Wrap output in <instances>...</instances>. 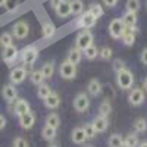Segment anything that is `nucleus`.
Here are the masks:
<instances>
[{"instance_id":"nucleus-24","label":"nucleus","mask_w":147,"mask_h":147,"mask_svg":"<svg viewBox=\"0 0 147 147\" xmlns=\"http://www.w3.org/2000/svg\"><path fill=\"white\" fill-rule=\"evenodd\" d=\"M122 22L125 27H136L137 24V15L134 12H125V15L122 16Z\"/></svg>"},{"instance_id":"nucleus-7","label":"nucleus","mask_w":147,"mask_h":147,"mask_svg":"<svg viewBox=\"0 0 147 147\" xmlns=\"http://www.w3.org/2000/svg\"><path fill=\"white\" fill-rule=\"evenodd\" d=\"M124 31H125V25H124V22H122V19L115 18V19L110 21V24H109V34H110L112 38H115V40L121 38L122 34H124Z\"/></svg>"},{"instance_id":"nucleus-29","label":"nucleus","mask_w":147,"mask_h":147,"mask_svg":"<svg viewBox=\"0 0 147 147\" xmlns=\"http://www.w3.org/2000/svg\"><path fill=\"white\" fill-rule=\"evenodd\" d=\"M40 71L43 72V75H44L46 80L52 78V77H53V74H55V65H53V62H47V63H44L43 68H41Z\"/></svg>"},{"instance_id":"nucleus-43","label":"nucleus","mask_w":147,"mask_h":147,"mask_svg":"<svg viewBox=\"0 0 147 147\" xmlns=\"http://www.w3.org/2000/svg\"><path fill=\"white\" fill-rule=\"evenodd\" d=\"M103 3L107 6V7H115L118 5V0H103Z\"/></svg>"},{"instance_id":"nucleus-39","label":"nucleus","mask_w":147,"mask_h":147,"mask_svg":"<svg viewBox=\"0 0 147 147\" xmlns=\"http://www.w3.org/2000/svg\"><path fill=\"white\" fill-rule=\"evenodd\" d=\"M99 55H100V57L103 60H109V59H112L113 52H112V49H110V47H103V49L99 50Z\"/></svg>"},{"instance_id":"nucleus-36","label":"nucleus","mask_w":147,"mask_h":147,"mask_svg":"<svg viewBox=\"0 0 147 147\" xmlns=\"http://www.w3.org/2000/svg\"><path fill=\"white\" fill-rule=\"evenodd\" d=\"M122 137L119 136V134H112V136L109 137V147H119L121 144H122Z\"/></svg>"},{"instance_id":"nucleus-30","label":"nucleus","mask_w":147,"mask_h":147,"mask_svg":"<svg viewBox=\"0 0 147 147\" xmlns=\"http://www.w3.org/2000/svg\"><path fill=\"white\" fill-rule=\"evenodd\" d=\"M134 131L136 132H146L147 131V121L144 118H137L134 121Z\"/></svg>"},{"instance_id":"nucleus-45","label":"nucleus","mask_w":147,"mask_h":147,"mask_svg":"<svg viewBox=\"0 0 147 147\" xmlns=\"http://www.w3.org/2000/svg\"><path fill=\"white\" fill-rule=\"evenodd\" d=\"M143 91H144V93H147V77L143 80Z\"/></svg>"},{"instance_id":"nucleus-15","label":"nucleus","mask_w":147,"mask_h":147,"mask_svg":"<svg viewBox=\"0 0 147 147\" xmlns=\"http://www.w3.org/2000/svg\"><path fill=\"white\" fill-rule=\"evenodd\" d=\"M91 124H93L96 132H97V134H100V132H105V131L107 129V127H109V121H107V118H105V116L97 115V116L94 118V121L91 122Z\"/></svg>"},{"instance_id":"nucleus-32","label":"nucleus","mask_w":147,"mask_h":147,"mask_svg":"<svg viewBox=\"0 0 147 147\" xmlns=\"http://www.w3.org/2000/svg\"><path fill=\"white\" fill-rule=\"evenodd\" d=\"M84 56L87 57L88 60H93V59H96L97 56H99V49H97L94 44H91L90 47H87L84 50Z\"/></svg>"},{"instance_id":"nucleus-18","label":"nucleus","mask_w":147,"mask_h":147,"mask_svg":"<svg viewBox=\"0 0 147 147\" xmlns=\"http://www.w3.org/2000/svg\"><path fill=\"white\" fill-rule=\"evenodd\" d=\"M44 105H46L47 109H56V107H59V105H60V97H59V94L55 93V91H52V93L44 99Z\"/></svg>"},{"instance_id":"nucleus-48","label":"nucleus","mask_w":147,"mask_h":147,"mask_svg":"<svg viewBox=\"0 0 147 147\" xmlns=\"http://www.w3.org/2000/svg\"><path fill=\"white\" fill-rule=\"evenodd\" d=\"M119 147H129V146H128V144H127V143H125V141H122V144H121V146H119Z\"/></svg>"},{"instance_id":"nucleus-44","label":"nucleus","mask_w":147,"mask_h":147,"mask_svg":"<svg viewBox=\"0 0 147 147\" xmlns=\"http://www.w3.org/2000/svg\"><path fill=\"white\" fill-rule=\"evenodd\" d=\"M5 127H6V119H5V116L2 113H0V131H2Z\"/></svg>"},{"instance_id":"nucleus-19","label":"nucleus","mask_w":147,"mask_h":147,"mask_svg":"<svg viewBox=\"0 0 147 147\" xmlns=\"http://www.w3.org/2000/svg\"><path fill=\"white\" fill-rule=\"evenodd\" d=\"M30 109H31V107H30V103H28L27 100H24V99L16 100V103H15V113H16L18 116H22V115L31 112Z\"/></svg>"},{"instance_id":"nucleus-9","label":"nucleus","mask_w":147,"mask_h":147,"mask_svg":"<svg viewBox=\"0 0 147 147\" xmlns=\"http://www.w3.org/2000/svg\"><path fill=\"white\" fill-rule=\"evenodd\" d=\"M27 75H28V71H27L25 68L16 66V68H13V69L10 71L9 78H10V82H12V84H21V82L25 81Z\"/></svg>"},{"instance_id":"nucleus-2","label":"nucleus","mask_w":147,"mask_h":147,"mask_svg":"<svg viewBox=\"0 0 147 147\" xmlns=\"http://www.w3.org/2000/svg\"><path fill=\"white\" fill-rule=\"evenodd\" d=\"M30 34V24L25 22V21H18L13 24V27H12V35L15 37L18 40H24L27 38Z\"/></svg>"},{"instance_id":"nucleus-34","label":"nucleus","mask_w":147,"mask_h":147,"mask_svg":"<svg viewBox=\"0 0 147 147\" xmlns=\"http://www.w3.org/2000/svg\"><path fill=\"white\" fill-rule=\"evenodd\" d=\"M90 13L96 18V19H99V18H102L103 15H105V10H103V7L99 5V3H94V5H91V7H90Z\"/></svg>"},{"instance_id":"nucleus-4","label":"nucleus","mask_w":147,"mask_h":147,"mask_svg":"<svg viewBox=\"0 0 147 147\" xmlns=\"http://www.w3.org/2000/svg\"><path fill=\"white\" fill-rule=\"evenodd\" d=\"M88 107H90V99L87 93H78L75 96V99H74V109L78 113H84L88 110Z\"/></svg>"},{"instance_id":"nucleus-33","label":"nucleus","mask_w":147,"mask_h":147,"mask_svg":"<svg viewBox=\"0 0 147 147\" xmlns=\"http://www.w3.org/2000/svg\"><path fill=\"white\" fill-rule=\"evenodd\" d=\"M125 7H127V12H134V13H137L141 7V3L140 0H127L125 3Z\"/></svg>"},{"instance_id":"nucleus-38","label":"nucleus","mask_w":147,"mask_h":147,"mask_svg":"<svg viewBox=\"0 0 147 147\" xmlns=\"http://www.w3.org/2000/svg\"><path fill=\"white\" fill-rule=\"evenodd\" d=\"M129 147H137L138 146V137H137V134H128V136H127V138L124 140Z\"/></svg>"},{"instance_id":"nucleus-20","label":"nucleus","mask_w":147,"mask_h":147,"mask_svg":"<svg viewBox=\"0 0 147 147\" xmlns=\"http://www.w3.org/2000/svg\"><path fill=\"white\" fill-rule=\"evenodd\" d=\"M87 90H88V93L91 96H99L102 93V84H100V81L97 80V78L90 80V82L87 85Z\"/></svg>"},{"instance_id":"nucleus-23","label":"nucleus","mask_w":147,"mask_h":147,"mask_svg":"<svg viewBox=\"0 0 147 147\" xmlns=\"http://www.w3.org/2000/svg\"><path fill=\"white\" fill-rule=\"evenodd\" d=\"M46 125H47V127H52V128H55V129H57L59 125H60V118H59V115L55 113V112L49 113V115L46 116Z\"/></svg>"},{"instance_id":"nucleus-8","label":"nucleus","mask_w":147,"mask_h":147,"mask_svg":"<svg viewBox=\"0 0 147 147\" xmlns=\"http://www.w3.org/2000/svg\"><path fill=\"white\" fill-rule=\"evenodd\" d=\"M144 100H146V94H144L143 88H138V87L131 88L129 96H128V102L131 106H140L144 103Z\"/></svg>"},{"instance_id":"nucleus-42","label":"nucleus","mask_w":147,"mask_h":147,"mask_svg":"<svg viewBox=\"0 0 147 147\" xmlns=\"http://www.w3.org/2000/svg\"><path fill=\"white\" fill-rule=\"evenodd\" d=\"M140 59H141L143 65H146V66H147V47H146V49H143V52H141V55H140Z\"/></svg>"},{"instance_id":"nucleus-46","label":"nucleus","mask_w":147,"mask_h":147,"mask_svg":"<svg viewBox=\"0 0 147 147\" xmlns=\"http://www.w3.org/2000/svg\"><path fill=\"white\" fill-rule=\"evenodd\" d=\"M7 5V0H0V7H3Z\"/></svg>"},{"instance_id":"nucleus-35","label":"nucleus","mask_w":147,"mask_h":147,"mask_svg":"<svg viewBox=\"0 0 147 147\" xmlns=\"http://www.w3.org/2000/svg\"><path fill=\"white\" fill-rule=\"evenodd\" d=\"M50 93H52V90H50V87H49L47 84H44V82H43L41 85H38V90H37V96H38L41 100H44L46 97H47L49 94H50Z\"/></svg>"},{"instance_id":"nucleus-27","label":"nucleus","mask_w":147,"mask_h":147,"mask_svg":"<svg viewBox=\"0 0 147 147\" xmlns=\"http://www.w3.org/2000/svg\"><path fill=\"white\" fill-rule=\"evenodd\" d=\"M41 136H43V138L47 140V141H53V140L56 138V129L46 125V127L41 129Z\"/></svg>"},{"instance_id":"nucleus-49","label":"nucleus","mask_w":147,"mask_h":147,"mask_svg":"<svg viewBox=\"0 0 147 147\" xmlns=\"http://www.w3.org/2000/svg\"><path fill=\"white\" fill-rule=\"evenodd\" d=\"M49 147H57L56 144H50V146H49Z\"/></svg>"},{"instance_id":"nucleus-13","label":"nucleus","mask_w":147,"mask_h":147,"mask_svg":"<svg viewBox=\"0 0 147 147\" xmlns=\"http://www.w3.org/2000/svg\"><path fill=\"white\" fill-rule=\"evenodd\" d=\"M2 96H3V99H5L7 103L16 102L18 91H16V88L13 87V84H6L5 87L2 88Z\"/></svg>"},{"instance_id":"nucleus-22","label":"nucleus","mask_w":147,"mask_h":147,"mask_svg":"<svg viewBox=\"0 0 147 147\" xmlns=\"http://www.w3.org/2000/svg\"><path fill=\"white\" fill-rule=\"evenodd\" d=\"M41 32H43V37L44 38H52L56 32V27L53 22H44L43 27H41Z\"/></svg>"},{"instance_id":"nucleus-12","label":"nucleus","mask_w":147,"mask_h":147,"mask_svg":"<svg viewBox=\"0 0 147 147\" xmlns=\"http://www.w3.org/2000/svg\"><path fill=\"white\" fill-rule=\"evenodd\" d=\"M56 15L60 18H66L71 15V0H59L57 5L55 6Z\"/></svg>"},{"instance_id":"nucleus-41","label":"nucleus","mask_w":147,"mask_h":147,"mask_svg":"<svg viewBox=\"0 0 147 147\" xmlns=\"http://www.w3.org/2000/svg\"><path fill=\"white\" fill-rule=\"evenodd\" d=\"M13 147H28V141L24 137H16L13 140Z\"/></svg>"},{"instance_id":"nucleus-5","label":"nucleus","mask_w":147,"mask_h":147,"mask_svg":"<svg viewBox=\"0 0 147 147\" xmlns=\"http://www.w3.org/2000/svg\"><path fill=\"white\" fill-rule=\"evenodd\" d=\"M59 74H60V77H62L63 80H74L77 77V65H74L71 62H68V60H65V62L60 63L59 66Z\"/></svg>"},{"instance_id":"nucleus-10","label":"nucleus","mask_w":147,"mask_h":147,"mask_svg":"<svg viewBox=\"0 0 147 147\" xmlns=\"http://www.w3.org/2000/svg\"><path fill=\"white\" fill-rule=\"evenodd\" d=\"M96 21L97 19L90 13V12H82V13L80 15V18H78V21H77V25L80 28L88 30V28H91V27L96 25Z\"/></svg>"},{"instance_id":"nucleus-31","label":"nucleus","mask_w":147,"mask_h":147,"mask_svg":"<svg viewBox=\"0 0 147 147\" xmlns=\"http://www.w3.org/2000/svg\"><path fill=\"white\" fill-rule=\"evenodd\" d=\"M13 44V35L9 34V32H3L2 35H0V46H2L3 49L5 47H9Z\"/></svg>"},{"instance_id":"nucleus-37","label":"nucleus","mask_w":147,"mask_h":147,"mask_svg":"<svg viewBox=\"0 0 147 147\" xmlns=\"http://www.w3.org/2000/svg\"><path fill=\"white\" fill-rule=\"evenodd\" d=\"M82 128H84V131H85V136H87V140H91V138H94V137L97 136V132H96V129H94V127H93L91 122H90V124H85Z\"/></svg>"},{"instance_id":"nucleus-3","label":"nucleus","mask_w":147,"mask_h":147,"mask_svg":"<svg viewBox=\"0 0 147 147\" xmlns=\"http://www.w3.org/2000/svg\"><path fill=\"white\" fill-rule=\"evenodd\" d=\"M38 57V49L35 46H27L22 49V53H21V59L25 65H34V62Z\"/></svg>"},{"instance_id":"nucleus-26","label":"nucleus","mask_w":147,"mask_h":147,"mask_svg":"<svg viewBox=\"0 0 147 147\" xmlns=\"http://www.w3.org/2000/svg\"><path fill=\"white\" fill-rule=\"evenodd\" d=\"M44 75H43V72L38 69V71H32L31 74H30V81L32 82V84H35V85H41L43 82H44Z\"/></svg>"},{"instance_id":"nucleus-25","label":"nucleus","mask_w":147,"mask_h":147,"mask_svg":"<svg viewBox=\"0 0 147 147\" xmlns=\"http://www.w3.org/2000/svg\"><path fill=\"white\" fill-rule=\"evenodd\" d=\"M84 12L82 0H71V13L72 15H81Z\"/></svg>"},{"instance_id":"nucleus-21","label":"nucleus","mask_w":147,"mask_h":147,"mask_svg":"<svg viewBox=\"0 0 147 147\" xmlns=\"http://www.w3.org/2000/svg\"><path fill=\"white\" fill-rule=\"evenodd\" d=\"M81 57H82V53H81V50L80 49H77V47H74V49H71L69 50V55H68V62H71V63H74V65H78L80 62H81Z\"/></svg>"},{"instance_id":"nucleus-11","label":"nucleus","mask_w":147,"mask_h":147,"mask_svg":"<svg viewBox=\"0 0 147 147\" xmlns=\"http://www.w3.org/2000/svg\"><path fill=\"white\" fill-rule=\"evenodd\" d=\"M18 56H19V50L13 44L9 46V47H5V50H3V62L5 63L12 65L18 59Z\"/></svg>"},{"instance_id":"nucleus-16","label":"nucleus","mask_w":147,"mask_h":147,"mask_svg":"<svg viewBox=\"0 0 147 147\" xmlns=\"http://www.w3.org/2000/svg\"><path fill=\"white\" fill-rule=\"evenodd\" d=\"M35 124V115L32 112H28L25 115L19 116V125L24 128V129H31Z\"/></svg>"},{"instance_id":"nucleus-17","label":"nucleus","mask_w":147,"mask_h":147,"mask_svg":"<svg viewBox=\"0 0 147 147\" xmlns=\"http://www.w3.org/2000/svg\"><path fill=\"white\" fill-rule=\"evenodd\" d=\"M85 140H87V136H85L84 128L78 127V128H75V129L72 131V134H71V141H72L74 144H82V143H85Z\"/></svg>"},{"instance_id":"nucleus-1","label":"nucleus","mask_w":147,"mask_h":147,"mask_svg":"<svg viewBox=\"0 0 147 147\" xmlns=\"http://www.w3.org/2000/svg\"><path fill=\"white\" fill-rule=\"evenodd\" d=\"M116 84L121 90H131L134 85V75L127 68L116 72Z\"/></svg>"},{"instance_id":"nucleus-14","label":"nucleus","mask_w":147,"mask_h":147,"mask_svg":"<svg viewBox=\"0 0 147 147\" xmlns=\"http://www.w3.org/2000/svg\"><path fill=\"white\" fill-rule=\"evenodd\" d=\"M136 31H137L136 27H125V31L121 37L125 46H132L136 43Z\"/></svg>"},{"instance_id":"nucleus-50","label":"nucleus","mask_w":147,"mask_h":147,"mask_svg":"<svg viewBox=\"0 0 147 147\" xmlns=\"http://www.w3.org/2000/svg\"><path fill=\"white\" fill-rule=\"evenodd\" d=\"M85 147H93V146H85Z\"/></svg>"},{"instance_id":"nucleus-28","label":"nucleus","mask_w":147,"mask_h":147,"mask_svg":"<svg viewBox=\"0 0 147 147\" xmlns=\"http://www.w3.org/2000/svg\"><path fill=\"white\" fill-rule=\"evenodd\" d=\"M110 112H112V105H110V102L109 100H103L102 105L99 106V115L107 118L110 115Z\"/></svg>"},{"instance_id":"nucleus-6","label":"nucleus","mask_w":147,"mask_h":147,"mask_svg":"<svg viewBox=\"0 0 147 147\" xmlns=\"http://www.w3.org/2000/svg\"><path fill=\"white\" fill-rule=\"evenodd\" d=\"M94 37L88 30H82L78 35H77V49H80L81 52H84L87 47H90L93 44Z\"/></svg>"},{"instance_id":"nucleus-47","label":"nucleus","mask_w":147,"mask_h":147,"mask_svg":"<svg viewBox=\"0 0 147 147\" xmlns=\"http://www.w3.org/2000/svg\"><path fill=\"white\" fill-rule=\"evenodd\" d=\"M138 147H147V141H143V143H140V144H138Z\"/></svg>"},{"instance_id":"nucleus-40","label":"nucleus","mask_w":147,"mask_h":147,"mask_svg":"<svg viewBox=\"0 0 147 147\" xmlns=\"http://www.w3.org/2000/svg\"><path fill=\"white\" fill-rule=\"evenodd\" d=\"M112 68L115 72H119L125 68V63H124V60H121V59H115L113 60V63H112Z\"/></svg>"}]
</instances>
